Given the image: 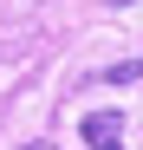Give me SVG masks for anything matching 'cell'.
Returning <instances> with one entry per match:
<instances>
[{
    "label": "cell",
    "mask_w": 143,
    "mask_h": 150,
    "mask_svg": "<svg viewBox=\"0 0 143 150\" xmlns=\"http://www.w3.org/2000/svg\"><path fill=\"white\" fill-rule=\"evenodd\" d=\"M33 150H52V144H33Z\"/></svg>",
    "instance_id": "3"
},
{
    "label": "cell",
    "mask_w": 143,
    "mask_h": 150,
    "mask_svg": "<svg viewBox=\"0 0 143 150\" xmlns=\"http://www.w3.org/2000/svg\"><path fill=\"white\" fill-rule=\"evenodd\" d=\"M78 137H85L91 150H124V111H85Z\"/></svg>",
    "instance_id": "1"
},
{
    "label": "cell",
    "mask_w": 143,
    "mask_h": 150,
    "mask_svg": "<svg viewBox=\"0 0 143 150\" xmlns=\"http://www.w3.org/2000/svg\"><path fill=\"white\" fill-rule=\"evenodd\" d=\"M143 79V59H130V65H104L98 72V85H137Z\"/></svg>",
    "instance_id": "2"
}]
</instances>
